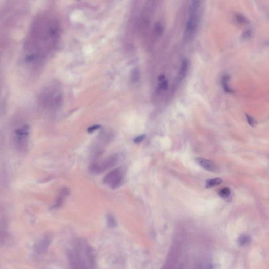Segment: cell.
Segmentation results:
<instances>
[{
	"mask_svg": "<svg viewBox=\"0 0 269 269\" xmlns=\"http://www.w3.org/2000/svg\"><path fill=\"white\" fill-rule=\"evenodd\" d=\"M200 7V2L198 1H193L189 4V18L184 32V38L185 40H191L196 32L200 19L199 14Z\"/></svg>",
	"mask_w": 269,
	"mask_h": 269,
	"instance_id": "cell-1",
	"label": "cell"
},
{
	"mask_svg": "<svg viewBox=\"0 0 269 269\" xmlns=\"http://www.w3.org/2000/svg\"><path fill=\"white\" fill-rule=\"evenodd\" d=\"M119 158V156L117 154H113L105 159L100 163L92 164L89 167V170L94 174H100L116 165L118 162Z\"/></svg>",
	"mask_w": 269,
	"mask_h": 269,
	"instance_id": "cell-2",
	"label": "cell"
},
{
	"mask_svg": "<svg viewBox=\"0 0 269 269\" xmlns=\"http://www.w3.org/2000/svg\"><path fill=\"white\" fill-rule=\"evenodd\" d=\"M123 181V173L120 168H116L109 171L104 177V183L107 184L111 189H116L119 187Z\"/></svg>",
	"mask_w": 269,
	"mask_h": 269,
	"instance_id": "cell-3",
	"label": "cell"
},
{
	"mask_svg": "<svg viewBox=\"0 0 269 269\" xmlns=\"http://www.w3.org/2000/svg\"><path fill=\"white\" fill-rule=\"evenodd\" d=\"M198 164L204 168L205 170H207L209 171L214 172L216 170V164L211 160L205 159L204 158H199L197 159Z\"/></svg>",
	"mask_w": 269,
	"mask_h": 269,
	"instance_id": "cell-4",
	"label": "cell"
},
{
	"mask_svg": "<svg viewBox=\"0 0 269 269\" xmlns=\"http://www.w3.org/2000/svg\"><path fill=\"white\" fill-rule=\"evenodd\" d=\"M188 69V62L187 60H184L182 62L179 73L177 77L176 84H179L184 80L187 73Z\"/></svg>",
	"mask_w": 269,
	"mask_h": 269,
	"instance_id": "cell-5",
	"label": "cell"
},
{
	"mask_svg": "<svg viewBox=\"0 0 269 269\" xmlns=\"http://www.w3.org/2000/svg\"><path fill=\"white\" fill-rule=\"evenodd\" d=\"M29 133V127L27 125H25L18 129H17L15 131L16 137L17 139L21 141L26 137Z\"/></svg>",
	"mask_w": 269,
	"mask_h": 269,
	"instance_id": "cell-6",
	"label": "cell"
},
{
	"mask_svg": "<svg viewBox=\"0 0 269 269\" xmlns=\"http://www.w3.org/2000/svg\"><path fill=\"white\" fill-rule=\"evenodd\" d=\"M230 76L228 74L224 75L221 78V85L224 89V91L225 93H234V91L233 90L229 85V81H230Z\"/></svg>",
	"mask_w": 269,
	"mask_h": 269,
	"instance_id": "cell-7",
	"label": "cell"
},
{
	"mask_svg": "<svg viewBox=\"0 0 269 269\" xmlns=\"http://www.w3.org/2000/svg\"><path fill=\"white\" fill-rule=\"evenodd\" d=\"M158 88L160 91H167L169 88V83L164 75H160L158 78Z\"/></svg>",
	"mask_w": 269,
	"mask_h": 269,
	"instance_id": "cell-8",
	"label": "cell"
},
{
	"mask_svg": "<svg viewBox=\"0 0 269 269\" xmlns=\"http://www.w3.org/2000/svg\"><path fill=\"white\" fill-rule=\"evenodd\" d=\"M106 224L107 226L109 229H113L116 227L117 225L116 220L114 216L111 214H108L106 216Z\"/></svg>",
	"mask_w": 269,
	"mask_h": 269,
	"instance_id": "cell-9",
	"label": "cell"
},
{
	"mask_svg": "<svg viewBox=\"0 0 269 269\" xmlns=\"http://www.w3.org/2000/svg\"><path fill=\"white\" fill-rule=\"evenodd\" d=\"M164 26L160 22H157L155 24L154 27V32L155 35L157 37H160L164 33Z\"/></svg>",
	"mask_w": 269,
	"mask_h": 269,
	"instance_id": "cell-10",
	"label": "cell"
},
{
	"mask_svg": "<svg viewBox=\"0 0 269 269\" xmlns=\"http://www.w3.org/2000/svg\"><path fill=\"white\" fill-rule=\"evenodd\" d=\"M69 193V191L67 188H64L62 189V191L60 193V195L58 197V200L57 201V204L55 205L56 207H58L62 205L63 202L64 201V198L67 195H68Z\"/></svg>",
	"mask_w": 269,
	"mask_h": 269,
	"instance_id": "cell-11",
	"label": "cell"
},
{
	"mask_svg": "<svg viewBox=\"0 0 269 269\" xmlns=\"http://www.w3.org/2000/svg\"><path fill=\"white\" fill-rule=\"evenodd\" d=\"M222 182V179L220 178H213L211 179H209L207 181L206 183V188H211L216 186V185H219L220 184H221Z\"/></svg>",
	"mask_w": 269,
	"mask_h": 269,
	"instance_id": "cell-12",
	"label": "cell"
},
{
	"mask_svg": "<svg viewBox=\"0 0 269 269\" xmlns=\"http://www.w3.org/2000/svg\"><path fill=\"white\" fill-rule=\"evenodd\" d=\"M219 195L222 198L227 200H230V196H231V192L228 188H224L220 190L219 193Z\"/></svg>",
	"mask_w": 269,
	"mask_h": 269,
	"instance_id": "cell-13",
	"label": "cell"
},
{
	"mask_svg": "<svg viewBox=\"0 0 269 269\" xmlns=\"http://www.w3.org/2000/svg\"><path fill=\"white\" fill-rule=\"evenodd\" d=\"M140 79V72L137 68L133 70L131 72V80L133 83H136Z\"/></svg>",
	"mask_w": 269,
	"mask_h": 269,
	"instance_id": "cell-14",
	"label": "cell"
},
{
	"mask_svg": "<svg viewBox=\"0 0 269 269\" xmlns=\"http://www.w3.org/2000/svg\"><path fill=\"white\" fill-rule=\"evenodd\" d=\"M236 20L238 23L242 25H246L249 24V21L247 18L241 14H237L236 15Z\"/></svg>",
	"mask_w": 269,
	"mask_h": 269,
	"instance_id": "cell-15",
	"label": "cell"
},
{
	"mask_svg": "<svg viewBox=\"0 0 269 269\" xmlns=\"http://www.w3.org/2000/svg\"><path fill=\"white\" fill-rule=\"evenodd\" d=\"M252 32L251 29H247L242 33V38L244 39V40H248L249 38H251V37H252Z\"/></svg>",
	"mask_w": 269,
	"mask_h": 269,
	"instance_id": "cell-16",
	"label": "cell"
},
{
	"mask_svg": "<svg viewBox=\"0 0 269 269\" xmlns=\"http://www.w3.org/2000/svg\"><path fill=\"white\" fill-rule=\"evenodd\" d=\"M246 118L247 119V121L249 123V125L252 126V127H255L256 125V120H255L254 118H253L252 117L250 116L249 115L246 114Z\"/></svg>",
	"mask_w": 269,
	"mask_h": 269,
	"instance_id": "cell-17",
	"label": "cell"
},
{
	"mask_svg": "<svg viewBox=\"0 0 269 269\" xmlns=\"http://www.w3.org/2000/svg\"><path fill=\"white\" fill-rule=\"evenodd\" d=\"M249 240V239L248 236H240L239 240V242L241 245H244V244H247Z\"/></svg>",
	"mask_w": 269,
	"mask_h": 269,
	"instance_id": "cell-18",
	"label": "cell"
},
{
	"mask_svg": "<svg viewBox=\"0 0 269 269\" xmlns=\"http://www.w3.org/2000/svg\"><path fill=\"white\" fill-rule=\"evenodd\" d=\"M145 138V135L142 134V135L136 137V138H134V142L136 144H138V143H140L141 142H142Z\"/></svg>",
	"mask_w": 269,
	"mask_h": 269,
	"instance_id": "cell-19",
	"label": "cell"
},
{
	"mask_svg": "<svg viewBox=\"0 0 269 269\" xmlns=\"http://www.w3.org/2000/svg\"><path fill=\"white\" fill-rule=\"evenodd\" d=\"M100 127V126L99 125H95L91 127L88 128V133H93V131H96V129H98Z\"/></svg>",
	"mask_w": 269,
	"mask_h": 269,
	"instance_id": "cell-20",
	"label": "cell"
}]
</instances>
